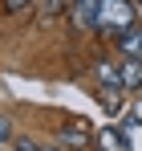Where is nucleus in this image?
<instances>
[{"mask_svg": "<svg viewBox=\"0 0 142 151\" xmlns=\"http://www.w3.org/2000/svg\"><path fill=\"white\" fill-rule=\"evenodd\" d=\"M138 21H142V4H138V0H102V4H97L94 33L118 41V37H126Z\"/></svg>", "mask_w": 142, "mask_h": 151, "instance_id": "f257e3e1", "label": "nucleus"}, {"mask_svg": "<svg viewBox=\"0 0 142 151\" xmlns=\"http://www.w3.org/2000/svg\"><path fill=\"white\" fill-rule=\"evenodd\" d=\"M57 143L65 151H89V143H94V131H85L81 123H69L57 131Z\"/></svg>", "mask_w": 142, "mask_h": 151, "instance_id": "f03ea898", "label": "nucleus"}, {"mask_svg": "<svg viewBox=\"0 0 142 151\" xmlns=\"http://www.w3.org/2000/svg\"><path fill=\"white\" fill-rule=\"evenodd\" d=\"M97 4H102V0H73V8H69V17H73V29H81V33H94Z\"/></svg>", "mask_w": 142, "mask_h": 151, "instance_id": "7ed1b4c3", "label": "nucleus"}, {"mask_svg": "<svg viewBox=\"0 0 142 151\" xmlns=\"http://www.w3.org/2000/svg\"><path fill=\"white\" fill-rule=\"evenodd\" d=\"M118 78H122V90H126V94H142V61H126V57H122Z\"/></svg>", "mask_w": 142, "mask_h": 151, "instance_id": "20e7f679", "label": "nucleus"}, {"mask_svg": "<svg viewBox=\"0 0 142 151\" xmlns=\"http://www.w3.org/2000/svg\"><path fill=\"white\" fill-rule=\"evenodd\" d=\"M118 53L126 57V61H142V21L130 29L126 37H118Z\"/></svg>", "mask_w": 142, "mask_h": 151, "instance_id": "39448f33", "label": "nucleus"}, {"mask_svg": "<svg viewBox=\"0 0 142 151\" xmlns=\"http://www.w3.org/2000/svg\"><path fill=\"white\" fill-rule=\"evenodd\" d=\"M94 143H97L102 151H130L118 127H97V131H94Z\"/></svg>", "mask_w": 142, "mask_h": 151, "instance_id": "423d86ee", "label": "nucleus"}, {"mask_svg": "<svg viewBox=\"0 0 142 151\" xmlns=\"http://www.w3.org/2000/svg\"><path fill=\"white\" fill-rule=\"evenodd\" d=\"M118 131H122V139H126V147H130V151H142V123H138V119L126 114V119L118 123Z\"/></svg>", "mask_w": 142, "mask_h": 151, "instance_id": "0eeeda50", "label": "nucleus"}, {"mask_svg": "<svg viewBox=\"0 0 142 151\" xmlns=\"http://www.w3.org/2000/svg\"><path fill=\"white\" fill-rule=\"evenodd\" d=\"M97 82H102V90H118V94H126V90H122V78H118V65H114V61H97Z\"/></svg>", "mask_w": 142, "mask_h": 151, "instance_id": "6e6552de", "label": "nucleus"}, {"mask_svg": "<svg viewBox=\"0 0 142 151\" xmlns=\"http://www.w3.org/2000/svg\"><path fill=\"white\" fill-rule=\"evenodd\" d=\"M73 0H41V12H45V21H53V17H61V12H69Z\"/></svg>", "mask_w": 142, "mask_h": 151, "instance_id": "1a4fd4ad", "label": "nucleus"}, {"mask_svg": "<svg viewBox=\"0 0 142 151\" xmlns=\"http://www.w3.org/2000/svg\"><path fill=\"white\" fill-rule=\"evenodd\" d=\"M12 151H41V143L28 135H12Z\"/></svg>", "mask_w": 142, "mask_h": 151, "instance_id": "9d476101", "label": "nucleus"}, {"mask_svg": "<svg viewBox=\"0 0 142 151\" xmlns=\"http://www.w3.org/2000/svg\"><path fill=\"white\" fill-rule=\"evenodd\" d=\"M0 143H12V123L0 114Z\"/></svg>", "mask_w": 142, "mask_h": 151, "instance_id": "9b49d317", "label": "nucleus"}, {"mask_svg": "<svg viewBox=\"0 0 142 151\" xmlns=\"http://www.w3.org/2000/svg\"><path fill=\"white\" fill-rule=\"evenodd\" d=\"M28 4H33V0H4V8H8V12H24Z\"/></svg>", "mask_w": 142, "mask_h": 151, "instance_id": "f8f14e48", "label": "nucleus"}, {"mask_svg": "<svg viewBox=\"0 0 142 151\" xmlns=\"http://www.w3.org/2000/svg\"><path fill=\"white\" fill-rule=\"evenodd\" d=\"M41 151H65V147H61V143H49V147H41Z\"/></svg>", "mask_w": 142, "mask_h": 151, "instance_id": "ddd939ff", "label": "nucleus"}, {"mask_svg": "<svg viewBox=\"0 0 142 151\" xmlns=\"http://www.w3.org/2000/svg\"><path fill=\"white\" fill-rule=\"evenodd\" d=\"M8 151H12V147H8Z\"/></svg>", "mask_w": 142, "mask_h": 151, "instance_id": "4468645a", "label": "nucleus"}]
</instances>
